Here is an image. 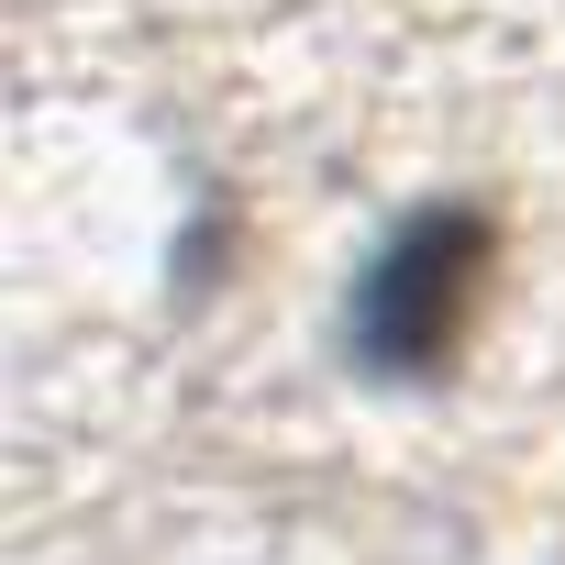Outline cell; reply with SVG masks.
Returning a JSON list of instances; mask_svg holds the SVG:
<instances>
[{
  "mask_svg": "<svg viewBox=\"0 0 565 565\" xmlns=\"http://www.w3.org/2000/svg\"><path fill=\"white\" fill-rule=\"evenodd\" d=\"M477 277H488V244L477 222H422L377 255L366 300H355V333L377 366H444L455 333L477 322Z\"/></svg>",
  "mask_w": 565,
  "mask_h": 565,
  "instance_id": "cell-1",
  "label": "cell"
}]
</instances>
